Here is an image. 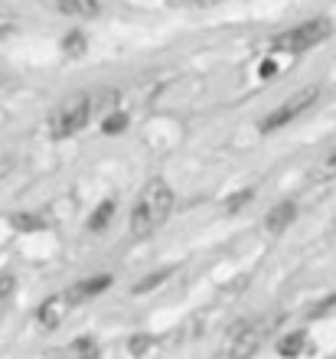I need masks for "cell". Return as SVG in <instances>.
<instances>
[{"instance_id":"ba28073f","label":"cell","mask_w":336,"mask_h":359,"mask_svg":"<svg viewBox=\"0 0 336 359\" xmlns=\"http://www.w3.org/2000/svg\"><path fill=\"white\" fill-rule=\"evenodd\" d=\"M294 219H297V206H294V203H278V206L268 212L264 226H268L271 236H281V232H284V229H288Z\"/></svg>"},{"instance_id":"9c48e42d","label":"cell","mask_w":336,"mask_h":359,"mask_svg":"<svg viewBox=\"0 0 336 359\" xmlns=\"http://www.w3.org/2000/svg\"><path fill=\"white\" fill-rule=\"evenodd\" d=\"M56 10L66 13V17H79V20H92L102 13V4L98 0H56Z\"/></svg>"},{"instance_id":"ac0fdd59","label":"cell","mask_w":336,"mask_h":359,"mask_svg":"<svg viewBox=\"0 0 336 359\" xmlns=\"http://www.w3.org/2000/svg\"><path fill=\"white\" fill-rule=\"evenodd\" d=\"M13 291H17V278L13 274H0V301H7Z\"/></svg>"},{"instance_id":"6da1fadb","label":"cell","mask_w":336,"mask_h":359,"mask_svg":"<svg viewBox=\"0 0 336 359\" xmlns=\"http://www.w3.org/2000/svg\"><path fill=\"white\" fill-rule=\"evenodd\" d=\"M170 209H173V189H170L167 180H147L144 189H140L137 203L131 209V236L134 238H147L150 232H157L163 222H167Z\"/></svg>"},{"instance_id":"e0dca14e","label":"cell","mask_w":336,"mask_h":359,"mask_svg":"<svg viewBox=\"0 0 336 359\" xmlns=\"http://www.w3.org/2000/svg\"><path fill=\"white\" fill-rule=\"evenodd\" d=\"M13 226L23 229V232H29V229H39L43 222H39V219H33L29 212H20V216H13Z\"/></svg>"},{"instance_id":"8fae6325","label":"cell","mask_w":336,"mask_h":359,"mask_svg":"<svg viewBox=\"0 0 336 359\" xmlns=\"http://www.w3.org/2000/svg\"><path fill=\"white\" fill-rule=\"evenodd\" d=\"M304 346H307V333L300 330V333H290V337H284V340L278 343V356L284 359H294L304 353Z\"/></svg>"},{"instance_id":"4fadbf2b","label":"cell","mask_w":336,"mask_h":359,"mask_svg":"<svg viewBox=\"0 0 336 359\" xmlns=\"http://www.w3.org/2000/svg\"><path fill=\"white\" fill-rule=\"evenodd\" d=\"M255 199V189L252 187H245V189H238V193H232V196L222 203V209H225V216H235V212H242L248 203Z\"/></svg>"},{"instance_id":"8992f818","label":"cell","mask_w":336,"mask_h":359,"mask_svg":"<svg viewBox=\"0 0 336 359\" xmlns=\"http://www.w3.org/2000/svg\"><path fill=\"white\" fill-rule=\"evenodd\" d=\"M66 317H69L66 294H49L46 301L39 304V311H36V320H39V327H43V330H59Z\"/></svg>"},{"instance_id":"7c38bea8","label":"cell","mask_w":336,"mask_h":359,"mask_svg":"<svg viewBox=\"0 0 336 359\" xmlns=\"http://www.w3.org/2000/svg\"><path fill=\"white\" fill-rule=\"evenodd\" d=\"M98 343L92 337H79V340L69 346V359H98Z\"/></svg>"},{"instance_id":"9a60e30c","label":"cell","mask_w":336,"mask_h":359,"mask_svg":"<svg viewBox=\"0 0 336 359\" xmlns=\"http://www.w3.org/2000/svg\"><path fill=\"white\" fill-rule=\"evenodd\" d=\"M124 128H128V114L118 111V108H114V111H105V121H102L105 134H118V131H124Z\"/></svg>"},{"instance_id":"7a4b0ae2","label":"cell","mask_w":336,"mask_h":359,"mask_svg":"<svg viewBox=\"0 0 336 359\" xmlns=\"http://www.w3.org/2000/svg\"><path fill=\"white\" fill-rule=\"evenodd\" d=\"M88 121H92V95L79 92L56 104V111L49 114V134L56 141H66V137H75Z\"/></svg>"},{"instance_id":"5b68a950","label":"cell","mask_w":336,"mask_h":359,"mask_svg":"<svg viewBox=\"0 0 336 359\" xmlns=\"http://www.w3.org/2000/svg\"><path fill=\"white\" fill-rule=\"evenodd\" d=\"M317 98H320V86H307V88H300V92H294L288 102L278 104V108H274V111L264 118V121H262V131L271 134V131H278V128H284V124H290L294 118H300L304 111H310Z\"/></svg>"},{"instance_id":"277c9868","label":"cell","mask_w":336,"mask_h":359,"mask_svg":"<svg viewBox=\"0 0 336 359\" xmlns=\"http://www.w3.org/2000/svg\"><path fill=\"white\" fill-rule=\"evenodd\" d=\"M330 33H333V23H330V20H323V17L307 20V23L281 33V36L274 39V49H278V53H304V49H314L317 43H323Z\"/></svg>"},{"instance_id":"cb8c5ba5","label":"cell","mask_w":336,"mask_h":359,"mask_svg":"<svg viewBox=\"0 0 336 359\" xmlns=\"http://www.w3.org/2000/svg\"><path fill=\"white\" fill-rule=\"evenodd\" d=\"M0 124H7V111L4 108H0Z\"/></svg>"},{"instance_id":"5bb4252c","label":"cell","mask_w":336,"mask_h":359,"mask_svg":"<svg viewBox=\"0 0 336 359\" xmlns=\"http://www.w3.org/2000/svg\"><path fill=\"white\" fill-rule=\"evenodd\" d=\"M112 216H114V203L108 199V203H102V206L92 212V219H88V229H92V232H102V229L112 222Z\"/></svg>"},{"instance_id":"44dd1931","label":"cell","mask_w":336,"mask_h":359,"mask_svg":"<svg viewBox=\"0 0 336 359\" xmlns=\"http://www.w3.org/2000/svg\"><path fill=\"white\" fill-rule=\"evenodd\" d=\"M128 346H131V353H134V356H140V353H147V346H150V337H144V333H140V337H131V343H128Z\"/></svg>"},{"instance_id":"3957f363","label":"cell","mask_w":336,"mask_h":359,"mask_svg":"<svg viewBox=\"0 0 336 359\" xmlns=\"http://www.w3.org/2000/svg\"><path fill=\"white\" fill-rule=\"evenodd\" d=\"M271 327L274 320L271 317H255V320H245L238 330L232 333V340L225 346V356L222 359H252L255 353L262 350V343L268 340Z\"/></svg>"},{"instance_id":"7402d4cb","label":"cell","mask_w":336,"mask_h":359,"mask_svg":"<svg viewBox=\"0 0 336 359\" xmlns=\"http://www.w3.org/2000/svg\"><path fill=\"white\" fill-rule=\"evenodd\" d=\"M10 33H17V20L0 17V39H4V36H10Z\"/></svg>"},{"instance_id":"52a82bcc","label":"cell","mask_w":336,"mask_h":359,"mask_svg":"<svg viewBox=\"0 0 336 359\" xmlns=\"http://www.w3.org/2000/svg\"><path fill=\"white\" fill-rule=\"evenodd\" d=\"M112 287V274H98V278H85V281L72 284L66 291V301L69 307H75V304H82V301H92V297H98L102 291H108Z\"/></svg>"},{"instance_id":"30bf717a","label":"cell","mask_w":336,"mask_h":359,"mask_svg":"<svg viewBox=\"0 0 336 359\" xmlns=\"http://www.w3.org/2000/svg\"><path fill=\"white\" fill-rule=\"evenodd\" d=\"M307 180L310 183H330V180H336V147H330V151L310 167Z\"/></svg>"},{"instance_id":"2e32d148","label":"cell","mask_w":336,"mask_h":359,"mask_svg":"<svg viewBox=\"0 0 336 359\" xmlns=\"http://www.w3.org/2000/svg\"><path fill=\"white\" fill-rule=\"evenodd\" d=\"M62 49L69 53V59H79V56L85 53V36L79 33V29H72V33H69L66 39H62Z\"/></svg>"},{"instance_id":"ffe728a7","label":"cell","mask_w":336,"mask_h":359,"mask_svg":"<svg viewBox=\"0 0 336 359\" xmlns=\"http://www.w3.org/2000/svg\"><path fill=\"white\" fill-rule=\"evenodd\" d=\"M13 170H17V157H10V154H0V180H7Z\"/></svg>"},{"instance_id":"d6986e66","label":"cell","mask_w":336,"mask_h":359,"mask_svg":"<svg viewBox=\"0 0 336 359\" xmlns=\"http://www.w3.org/2000/svg\"><path fill=\"white\" fill-rule=\"evenodd\" d=\"M163 278H167V271H157L154 278H144V281H140L137 287H134V294H144V291H150V287H157V284L163 281Z\"/></svg>"},{"instance_id":"603a6c76","label":"cell","mask_w":336,"mask_h":359,"mask_svg":"<svg viewBox=\"0 0 336 359\" xmlns=\"http://www.w3.org/2000/svg\"><path fill=\"white\" fill-rule=\"evenodd\" d=\"M274 69H278V66H274V59H268V62L262 66V79H271V76H274Z\"/></svg>"}]
</instances>
